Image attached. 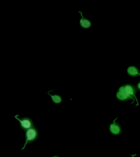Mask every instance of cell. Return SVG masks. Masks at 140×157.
Wrapping results in <instances>:
<instances>
[{
    "label": "cell",
    "mask_w": 140,
    "mask_h": 157,
    "mask_svg": "<svg viewBox=\"0 0 140 157\" xmlns=\"http://www.w3.org/2000/svg\"><path fill=\"white\" fill-rule=\"evenodd\" d=\"M26 142L22 150L24 149L28 144L35 142L39 136L38 131L35 126L25 131Z\"/></svg>",
    "instance_id": "cell-1"
},
{
    "label": "cell",
    "mask_w": 140,
    "mask_h": 157,
    "mask_svg": "<svg viewBox=\"0 0 140 157\" xmlns=\"http://www.w3.org/2000/svg\"><path fill=\"white\" fill-rule=\"evenodd\" d=\"M19 116V115H17L14 116V117L19 121V126L22 129L24 130V132L34 126L33 120L30 117H24L19 118L18 117Z\"/></svg>",
    "instance_id": "cell-2"
},
{
    "label": "cell",
    "mask_w": 140,
    "mask_h": 157,
    "mask_svg": "<svg viewBox=\"0 0 140 157\" xmlns=\"http://www.w3.org/2000/svg\"><path fill=\"white\" fill-rule=\"evenodd\" d=\"M116 96L117 98L121 101H125L130 99H133L132 98L126 93L124 85L122 86L119 88L117 92Z\"/></svg>",
    "instance_id": "cell-3"
},
{
    "label": "cell",
    "mask_w": 140,
    "mask_h": 157,
    "mask_svg": "<svg viewBox=\"0 0 140 157\" xmlns=\"http://www.w3.org/2000/svg\"><path fill=\"white\" fill-rule=\"evenodd\" d=\"M124 86L125 87L126 93L132 98L134 101H135V99H136L137 101L138 104V102L137 98H136L137 89L136 87L131 84H125Z\"/></svg>",
    "instance_id": "cell-4"
},
{
    "label": "cell",
    "mask_w": 140,
    "mask_h": 157,
    "mask_svg": "<svg viewBox=\"0 0 140 157\" xmlns=\"http://www.w3.org/2000/svg\"><path fill=\"white\" fill-rule=\"evenodd\" d=\"M117 118L114 120L112 123L109 126V129L110 133L113 135L117 136L120 135L122 132L121 126L115 122Z\"/></svg>",
    "instance_id": "cell-5"
},
{
    "label": "cell",
    "mask_w": 140,
    "mask_h": 157,
    "mask_svg": "<svg viewBox=\"0 0 140 157\" xmlns=\"http://www.w3.org/2000/svg\"><path fill=\"white\" fill-rule=\"evenodd\" d=\"M79 13H81L82 18L79 21V25L81 28L83 29H89L92 26V22L88 18H86L83 17L82 12L78 11Z\"/></svg>",
    "instance_id": "cell-6"
},
{
    "label": "cell",
    "mask_w": 140,
    "mask_h": 157,
    "mask_svg": "<svg viewBox=\"0 0 140 157\" xmlns=\"http://www.w3.org/2000/svg\"><path fill=\"white\" fill-rule=\"evenodd\" d=\"M127 74L129 76L132 77H138L140 75V71L136 66H131L127 68Z\"/></svg>",
    "instance_id": "cell-7"
},
{
    "label": "cell",
    "mask_w": 140,
    "mask_h": 157,
    "mask_svg": "<svg viewBox=\"0 0 140 157\" xmlns=\"http://www.w3.org/2000/svg\"><path fill=\"white\" fill-rule=\"evenodd\" d=\"M52 90H50V91L47 92V94L48 95L50 96L51 97V100L56 105H59L61 104L62 101V98L61 95L59 94H54L53 95L50 94V92Z\"/></svg>",
    "instance_id": "cell-8"
},
{
    "label": "cell",
    "mask_w": 140,
    "mask_h": 157,
    "mask_svg": "<svg viewBox=\"0 0 140 157\" xmlns=\"http://www.w3.org/2000/svg\"><path fill=\"white\" fill-rule=\"evenodd\" d=\"M136 89L140 91V81L138 82V83H137V85H136Z\"/></svg>",
    "instance_id": "cell-9"
},
{
    "label": "cell",
    "mask_w": 140,
    "mask_h": 157,
    "mask_svg": "<svg viewBox=\"0 0 140 157\" xmlns=\"http://www.w3.org/2000/svg\"><path fill=\"white\" fill-rule=\"evenodd\" d=\"M52 157H60L58 156L55 155V156H54Z\"/></svg>",
    "instance_id": "cell-10"
},
{
    "label": "cell",
    "mask_w": 140,
    "mask_h": 157,
    "mask_svg": "<svg viewBox=\"0 0 140 157\" xmlns=\"http://www.w3.org/2000/svg\"><path fill=\"white\" fill-rule=\"evenodd\" d=\"M132 156L133 157H134V156H132Z\"/></svg>",
    "instance_id": "cell-11"
}]
</instances>
